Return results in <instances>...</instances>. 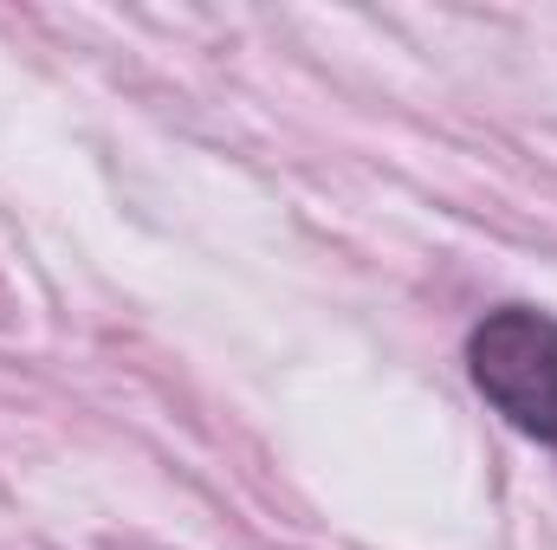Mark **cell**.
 <instances>
[{
  "label": "cell",
  "mask_w": 557,
  "mask_h": 550,
  "mask_svg": "<svg viewBox=\"0 0 557 550\" xmlns=\"http://www.w3.org/2000/svg\"><path fill=\"white\" fill-rule=\"evenodd\" d=\"M467 376L512 434L557 453V317L539 304H493L467 330Z\"/></svg>",
  "instance_id": "6da1fadb"
}]
</instances>
